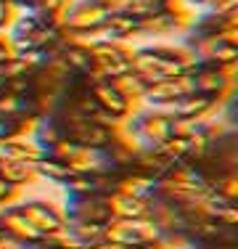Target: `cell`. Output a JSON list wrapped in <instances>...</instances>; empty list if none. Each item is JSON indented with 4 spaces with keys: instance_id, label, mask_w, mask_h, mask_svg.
Returning <instances> with one entry per match:
<instances>
[{
    "instance_id": "1",
    "label": "cell",
    "mask_w": 238,
    "mask_h": 249,
    "mask_svg": "<svg viewBox=\"0 0 238 249\" xmlns=\"http://www.w3.org/2000/svg\"><path fill=\"white\" fill-rule=\"evenodd\" d=\"M133 135L138 138L143 149H159L167 138L172 135V124L175 117L167 109H156V106H143L140 111H135L127 120Z\"/></svg>"
},
{
    "instance_id": "2",
    "label": "cell",
    "mask_w": 238,
    "mask_h": 249,
    "mask_svg": "<svg viewBox=\"0 0 238 249\" xmlns=\"http://www.w3.org/2000/svg\"><path fill=\"white\" fill-rule=\"evenodd\" d=\"M19 212L27 217L34 228L40 231L43 236H56V233H64L67 231V215H64V204H56L53 199H43V196H29V199H21L19 204Z\"/></svg>"
},
{
    "instance_id": "3",
    "label": "cell",
    "mask_w": 238,
    "mask_h": 249,
    "mask_svg": "<svg viewBox=\"0 0 238 249\" xmlns=\"http://www.w3.org/2000/svg\"><path fill=\"white\" fill-rule=\"evenodd\" d=\"M103 236L111 244H119L124 249H135V247L153 244L162 233H159V228L148 217H140V220H109Z\"/></svg>"
},
{
    "instance_id": "4",
    "label": "cell",
    "mask_w": 238,
    "mask_h": 249,
    "mask_svg": "<svg viewBox=\"0 0 238 249\" xmlns=\"http://www.w3.org/2000/svg\"><path fill=\"white\" fill-rule=\"evenodd\" d=\"M193 93V80L190 74H177V77H162V80L146 82L143 88V104L156 106V109H170L175 101Z\"/></svg>"
},
{
    "instance_id": "5",
    "label": "cell",
    "mask_w": 238,
    "mask_h": 249,
    "mask_svg": "<svg viewBox=\"0 0 238 249\" xmlns=\"http://www.w3.org/2000/svg\"><path fill=\"white\" fill-rule=\"evenodd\" d=\"M64 215L69 223H109L111 215L103 204V194L67 196L64 194Z\"/></svg>"
},
{
    "instance_id": "6",
    "label": "cell",
    "mask_w": 238,
    "mask_h": 249,
    "mask_svg": "<svg viewBox=\"0 0 238 249\" xmlns=\"http://www.w3.org/2000/svg\"><path fill=\"white\" fill-rule=\"evenodd\" d=\"M0 231H3L5 239L19 244V247H37L45 239L19 212V207H5V210H0Z\"/></svg>"
},
{
    "instance_id": "7",
    "label": "cell",
    "mask_w": 238,
    "mask_h": 249,
    "mask_svg": "<svg viewBox=\"0 0 238 249\" xmlns=\"http://www.w3.org/2000/svg\"><path fill=\"white\" fill-rule=\"evenodd\" d=\"M225 104H220V101H214L209 96H204V93H188V96H183L180 101H175V104L170 106V114L175 117V120H193V122H204L209 120V117L220 114L222 111Z\"/></svg>"
},
{
    "instance_id": "8",
    "label": "cell",
    "mask_w": 238,
    "mask_h": 249,
    "mask_svg": "<svg viewBox=\"0 0 238 249\" xmlns=\"http://www.w3.org/2000/svg\"><path fill=\"white\" fill-rule=\"evenodd\" d=\"M106 8L101 5V0H77L74 5L67 11L64 19V29L71 32H87V29H98L106 21Z\"/></svg>"
},
{
    "instance_id": "9",
    "label": "cell",
    "mask_w": 238,
    "mask_h": 249,
    "mask_svg": "<svg viewBox=\"0 0 238 249\" xmlns=\"http://www.w3.org/2000/svg\"><path fill=\"white\" fill-rule=\"evenodd\" d=\"M90 93H93V101L98 104V109L106 111L109 117H114V120H119V122H124V120L133 117V106H130V101L124 98L109 80L93 85Z\"/></svg>"
},
{
    "instance_id": "10",
    "label": "cell",
    "mask_w": 238,
    "mask_h": 249,
    "mask_svg": "<svg viewBox=\"0 0 238 249\" xmlns=\"http://www.w3.org/2000/svg\"><path fill=\"white\" fill-rule=\"evenodd\" d=\"M148 199L127 196V194H119V191L103 194V204L109 210L111 220H140V217H148Z\"/></svg>"
},
{
    "instance_id": "11",
    "label": "cell",
    "mask_w": 238,
    "mask_h": 249,
    "mask_svg": "<svg viewBox=\"0 0 238 249\" xmlns=\"http://www.w3.org/2000/svg\"><path fill=\"white\" fill-rule=\"evenodd\" d=\"M153 186H156V180H153L151 175H143V173H138V170H122L119 178H117L114 191L127 194V196L148 199L153 194Z\"/></svg>"
},
{
    "instance_id": "12",
    "label": "cell",
    "mask_w": 238,
    "mask_h": 249,
    "mask_svg": "<svg viewBox=\"0 0 238 249\" xmlns=\"http://www.w3.org/2000/svg\"><path fill=\"white\" fill-rule=\"evenodd\" d=\"M0 175H3L11 186H19V188H29L40 180L34 164L19 162V159H3V162H0Z\"/></svg>"
},
{
    "instance_id": "13",
    "label": "cell",
    "mask_w": 238,
    "mask_h": 249,
    "mask_svg": "<svg viewBox=\"0 0 238 249\" xmlns=\"http://www.w3.org/2000/svg\"><path fill=\"white\" fill-rule=\"evenodd\" d=\"M103 231H106V223H69L67 225V233L77 249H90L95 244H101V241H106Z\"/></svg>"
},
{
    "instance_id": "14",
    "label": "cell",
    "mask_w": 238,
    "mask_h": 249,
    "mask_svg": "<svg viewBox=\"0 0 238 249\" xmlns=\"http://www.w3.org/2000/svg\"><path fill=\"white\" fill-rule=\"evenodd\" d=\"M34 170H37L40 180H48V183H53V186H61L69 175H74L64 162H56V159H51V157L40 159V162L34 164Z\"/></svg>"
},
{
    "instance_id": "15",
    "label": "cell",
    "mask_w": 238,
    "mask_h": 249,
    "mask_svg": "<svg viewBox=\"0 0 238 249\" xmlns=\"http://www.w3.org/2000/svg\"><path fill=\"white\" fill-rule=\"evenodd\" d=\"M61 58L67 61V67H69V72L71 74H85L87 69L93 67V61H90V51H85V48H77V45H61Z\"/></svg>"
},
{
    "instance_id": "16",
    "label": "cell",
    "mask_w": 238,
    "mask_h": 249,
    "mask_svg": "<svg viewBox=\"0 0 238 249\" xmlns=\"http://www.w3.org/2000/svg\"><path fill=\"white\" fill-rule=\"evenodd\" d=\"M212 191L217 194V196H222L225 201H238V173H225L220 175L217 180L212 183Z\"/></svg>"
},
{
    "instance_id": "17",
    "label": "cell",
    "mask_w": 238,
    "mask_h": 249,
    "mask_svg": "<svg viewBox=\"0 0 238 249\" xmlns=\"http://www.w3.org/2000/svg\"><path fill=\"white\" fill-rule=\"evenodd\" d=\"M64 138V133H61V124H58L53 117H48V120L40 122V127H37V133H34V141H37L40 146H53L56 141H61Z\"/></svg>"
},
{
    "instance_id": "18",
    "label": "cell",
    "mask_w": 238,
    "mask_h": 249,
    "mask_svg": "<svg viewBox=\"0 0 238 249\" xmlns=\"http://www.w3.org/2000/svg\"><path fill=\"white\" fill-rule=\"evenodd\" d=\"M21 199H27L24 196V188L11 186V183L0 175V210H5V207H16Z\"/></svg>"
},
{
    "instance_id": "19",
    "label": "cell",
    "mask_w": 238,
    "mask_h": 249,
    "mask_svg": "<svg viewBox=\"0 0 238 249\" xmlns=\"http://www.w3.org/2000/svg\"><path fill=\"white\" fill-rule=\"evenodd\" d=\"M45 151H48V157H51V159H56V162H64V164H67L69 159H71V154L77 151V146L71 143V141L61 138V141H56L53 146H48Z\"/></svg>"
},
{
    "instance_id": "20",
    "label": "cell",
    "mask_w": 238,
    "mask_h": 249,
    "mask_svg": "<svg viewBox=\"0 0 238 249\" xmlns=\"http://www.w3.org/2000/svg\"><path fill=\"white\" fill-rule=\"evenodd\" d=\"M238 8V0H206L204 3V11L206 14H228V11H236Z\"/></svg>"
},
{
    "instance_id": "21",
    "label": "cell",
    "mask_w": 238,
    "mask_h": 249,
    "mask_svg": "<svg viewBox=\"0 0 238 249\" xmlns=\"http://www.w3.org/2000/svg\"><path fill=\"white\" fill-rule=\"evenodd\" d=\"M101 5L106 8V14H127L130 0H101Z\"/></svg>"
},
{
    "instance_id": "22",
    "label": "cell",
    "mask_w": 238,
    "mask_h": 249,
    "mask_svg": "<svg viewBox=\"0 0 238 249\" xmlns=\"http://www.w3.org/2000/svg\"><path fill=\"white\" fill-rule=\"evenodd\" d=\"M8 135H14V130H11V120H3V117H0V141H5Z\"/></svg>"
},
{
    "instance_id": "23",
    "label": "cell",
    "mask_w": 238,
    "mask_h": 249,
    "mask_svg": "<svg viewBox=\"0 0 238 249\" xmlns=\"http://www.w3.org/2000/svg\"><path fill=\"white\" fill-rule=\"evenodd\" d=\"M143 3L148 5L151 11H162V5H164V0H143Z\"/></svg>"
},
{
    "instance_id": "24",
    "label": "cell",
    "mask_w": 238,
    "mask_h": 249,
    "mask_svg": "<svg viewBox=\"0 0 238 249\" xmlns=\"http://www.w3.org/2000/svg\"><path fill=\"white\" fill-rule=\"evenodd\" d=\"M90 249H124V247H119V244H111V241H101V244H95Z\"/></svg>"
},
{
    "instance_id": "25",
    "label": "cell",
    "mask_w": 238,
    "mask_h": 249,
    "mask_svg": "<svg viewBox=\"0 0 238 249\" xmlns=\"http://www.w3.org/2000/svg\"><path fill=\"white\" fill-rule=\"evenodd\" d=\"M135 249H162V244H159V239L153 241V244H146V247H135Z\"/></svg>"
},
{
    "instance_id": "26",
    "label": "cell",
    "mask_w": 238,
    "mask_h": 249,
    "mask_svg": "<svg viewBox=\"0 0 238 249\" xmlns=\"http://www.w3.org/2000/svg\"><path fill=\"white\" fill-rule=\"evenodd\" d=\"M3 8H5V0H0V27H3Z\"/></svg>"
},
{
    "instance_id": "27",
    "label": "cell",
    "mask_w": 238,
    "mask_h": 249,
    "mask_svg": "<svg viewBox=\"0 0 238 249\" xmlns=\"http://www.w3.org/2000/svg\"><path fill=\"white\" fill-rule=\"evenodd\" d=\"M188 3H193V5H201V8H204V3H206V0H188Z\"/></svg>"
},
{
    "instance_id": "28",
    "label": "cell",
    "mask_w": 238,
    "mask_h": 249,
    "mask_svg": "<svg viewBox=\"0 0 238 249\" xmlns=\"http://www.w3.org/2000/svg\"><path fill=\"white\" fill-rule=\"evenodd\" d=\"M5 88V77H3V72H0V90Z\"/></svg>"
},
{
    "instance_id": "29",
    "label": "cell",
    "mask_w": 238,
    "mask_h": 249,
    "mask_svg": "<svg viewBox=\"0 0 238 249\" xmlns=\"http://www.w3.org/2000/svg\"><path fill=\"white\" fill-rule=\"evenodd\" d=\"M14 249H32V247H14Z\"/></svg>"
}]
</instances>
